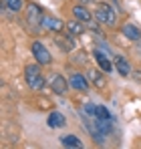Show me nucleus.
<instances>
[{"mask_svg":"<svg viewBox=\"0 0 141 149\" xmlns=\"http://www.w3.org/2000/svg\"><path fill=\"white\" fill-rule=\"evenodd\" d=\"M67 30H69L70 36H81L83 32H85V26H83V22L81 20H70V22H67Z\"/></svg>","mask_w":141,"mask_h":149,"instance_id":"13","label":"nucleus"},{"mask_svg":"<svg viewBox=\"0 0 141 149\" xmlns=\"http://www.w3.org/2000/svg\"><path fill=\"white\" fill-rule=\"evenodd\" d=\"M24 77H26V83H28L30 89L40 91V89L45 87V77L40 73L38 65H26V67H24Z\"/></svg>","mask_w":141,"mask_h":149,"instance_id":"3","label":"nucleus"},{"mask_svg":"<svg viewBox=\"0 0 141 149\" xmlns=\"http://www.w3.org/2000/svg\"><path fill=\"white\" fill-rule=\"evenodd\" d=\"M47 125L50 127V129H59V127H65V125H67V119H65L63 113L52 111V113L48 115V119H47Z\"/></svg>","mask_w":141,"mask_h":149,"instance_id":"7","label":"nucleus"},{"mask_svg":"<svg viewBox=\"0 0 141 149\" xmlns=\"http://www.w3.org/2000/svg\"><path fill=\"white\" fill-rule=\"evenodd\" d=\"M89 77H91V81H93V83H97L99 87H103V85H105V79H103V74H101V73L91 71V73H89Z\"/></svg>","mask_w":141,"mask_h":149,"instance_id":"18","label":"nucleus"},{"mask_svg":"<svg viewBox=\"0 0 141 149\" xmlns=\"http://www.w3.org/2000/svg\"><path fill=\"white\" fill-rule=\"evenodd\" d=\"M32 56H34V61H36L38 65H50V63H52L50 52L47 50V47H45L40 40H34V42H32Z\"/></svg>","mask_w":141,"mask_h":149,"instance_id":"4","label":"nucleus"},{"mask_svg":"<svg viewBox=\"0 0 141 149\" xmlns=\"http://www.w3.org/2000/svg\"><path fill=\"white\" fill-rule=\"evenodd\" d=\"M73 14H75V18L81 20V22H91V20H93V14L85 8V4H77V6L73 8Z\"/></svg>","mask_w":141,"mask_h":149,"instance_id":"8","label":"nucleus"},{"mask_svg":"<svg viewBox=\"0 0 141 149\" xmlns=\"http://www.w3.org/2000/svg\"><path fill=\"white\" fill-rule=\"evenodd\" d=\"M91 0H79V4H89Z\"/></svg>","mask_w":141,"mask_h":149,"instance_id":"19","label":"nucleus"},{"mask_svg":"<svg viewBox=\"0 0 141 149\" xmlns=\"http://www.w3.org/2000/svg\"><path fill=\"white\" fill-rule=\"evenodd\" d=\"M115 69L119 71L121 77H129V73H131V65L123 56H115Z\"/></svg>","mask_w":141,"mask_h":149,"instance_id":"12","label":"nucleus"},{"mask_svg":"<svg viewBox=\"0 0 141 149\" xmlns=\"http://www.w3.org/2000/svg\"><path fill=\"white\" fill-rule=\"evenodd\" d=\"M95 18L99 22L107 24V26H115V22H117V12H115V8H111V4L99 2V4H95Z\"/></svg>","mask_w":141,"mask_h":149,"instance_id":"1","label":"nucleus"},{"mask_svg":"<svg viewBox=\"0 0 141 149\" xmlns=\"http://www.w3.org/2000/svg\"><path fill=\"white\" fill-rule=\"evenodd\" d=\"M69 83H70V87H73V89H77V91H87V89H89V83H87V79H85L83 74H79V73L70 74Z\"/></svg>","mask_w":141,"mask_h":149,"instance_id":"9","label":"nucleus"},{"mask_svg":"<svg viewBox=\"0 0 141 149\" xmlns=\"http://www.w3.org/2000/svg\"><path fill=\"white\" fill-rule=\"evenodd\" d=\"M69 87H70V83H67V79H65L63 74H52V79H50V89H52V93L65 95Z\"/></svg>","mask_w":141,"mask_h":149,"instance_id":"5","label":"nucleus"},{"mask_svg":"<svg viewBox=\"0 0 141 149\" xmlns=\"http://www.w3.org/2000/svg\"><path fill=\"white\" fill-rule=\"evenodd\" d=\"M63 20L61 18H57V16H50V14H45V20H43V28H47V30H52V32H61L63 30Z\"/></svg>","mask_w":141,"mask_h":149,"instance_id":"6","label":"nucleus"},{"mask_svg":"<svg viewBox=\"0 0 141 149\" xmlns=\"http://www.w3.org/2000/svg\"><path fill=\"white\" fill-rule=\"evenodd\" d=\"M95 58H97L99 67H101V69H103L105 73H111V71H113V65H111L109 56H107V54H103L101 50H95Z\"/></svg>","mask_w":141,"mask_h":149,"instance_id":"11","label":"nucleus"},{"mask_svg":"<svg viewBox=\"0 0 141 149\" xmlns=\"http://www.w3.org/2000/svg\"><path fill=\"white\" fill-rule=\"evenodd\" d=\"M43 20H45L43 8L38 4H34V2H28V6H26V22H28V26L34 32H38L43 28Z\"/></svg>","mask_w":141,"mask_h":149,"instance_id":"2","label":"nucleus"},{"mask_svg":"<svg viewBox=\"0 0 141 149\" xmlns=\"http://www.w3.org/2000/svg\"><path fill=\"white\" fill-rule=\"evenodd\" d=\"M57 45H59V49L65 50V52H70V50L75 49V42H73L70 36H59L57 38Z\"/></svg>","mask_w":141,"mask_h":149,"instance_id":"14","label":"nucleus"},{"mask_svg":"<svg viewBox=\"0 0 141 149\" xmlns=\"http://www.w3.org/2000/svg\"><path fill=\"white\" fill-rule=\"evenodd\" d=\"M121 32H123L129 40H139L141 38V30L135 24H123L121 26Z\"/></svg>","mask_w":141,"mask_h":149,"instance_id":"10","label":"nucleus"},{"mask_svg":"<svg viewBox=\"0 0 141 149\" xmlns=\"http://www.w3.org/2000/svg\"><path fill=\"white\" fill-rule=\"evenodd\" d=\"M61 145L63 147H83V143H81V139L79 137H75V135H67V137H61Z\"/></svg>","mask_w":141,"mask_h":149,"instance_id":"15","label":"nucleus"},{"mask_svg":"<svg viewBox=\"0 0 141 149\" xmlns=\"http://www.w3.org/2000/svg\"><path fill=\"white\" fill-rule=\"evenodd\" d=\"M22 0H4V8L10 12H20L22 10Z\"/></svg>","mask_w":141,"mask_h":149,"instance_id":"16","label":"nucleus"},{"mask_svg":"<svg viewBox=\"0 0 141 149\" xmlns=\"http://www.w3.org/2000/svg\"><path fill=\"white\" fill-rule=\"evenodd\" d=\"M95 119H111V113H109V109H107V107H103V105H97Z\"/></svg>","mask_w":141,"mask_h":149,"instance_id":"17","label":"nucleus"}]
</instances>
